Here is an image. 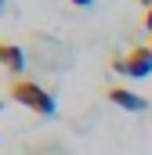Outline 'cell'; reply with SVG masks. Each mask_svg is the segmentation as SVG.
Masks as SVG:
<instances>
[{
	"instance_id": "cell-10",
	"label": "cell",
	"mask_w": 152,
	"mask_h": 155,
	"mask_svg": "<svg viewBox=\"0 0 152 155\" xmlns=\"http://www.w3.org/2000/svg\"><path fill=\"white\" fill-rule=\"evenodd\" d=\"M0 108H4V101H0Z\"/></svg>"
},
{
	"instance_id": "cell-5",
	"label": "cell",
	"mask_w": 152,
	"mask_h": 155,
	"mask_svg": "<svg viewBox=\"0 0 152 155\" xmlns=\"http://www.w3.org/2000/svg\"><path fill=\"white\" fill-rule=\"evenodd\" d=\"M145 29H149V33H152V7H149V11H145Z\"/></svg>"
},
{
	"instance_id": "cell-3",
	"label": "cell",
	"mask_w": 152,
	"mask_h": 155,
	"mask_svg": "<svg viewBox=\"0 0 152 155\" xmlns=\"http://www.w3.org/2000/svg\"><path fill=\"white\" fill-rule=\"evenodd\" d=\"M0 69L11 72L15 79H22L18 72H26V51L18 43H11V40H0Z\"/></svg>"
},
{
	"instance_id": "cell-6",
	"label": "cell",
	"mask_w": 152,
	"mask_h": 155,
	"mask_svg": "<svg viewBox=\"0 0 152 155\" xmlns=\"http://www.w3.org/2000/svg\"><path fill=\"white\" fill-rule=\"evenodd\" d=\"M69 4H76V7H91L94 0H69Z\"/></svg>"
},
{
	"instance_id": "cell-1",
	"label": "cell",
	"mask_w": 152,
	"mask_h": 155,
	"mask_svg": "<svg viewBox=\"0 0 152 155\" xmlns=\"http://www.w3.org/2000/svg\"><path fill=\"white\" fill-rule=\"evenodd\" d=\"M7 97L11 101H18V105H26L29 112H36V116H54V97H51V90H43L36 79H11L7 83Z\"/></svg>"
},
{
	"instance_id": "cell-8",
	"label": "cell",
	"mask_w": 152,
	"mask_h": 155,
	"mask_svg": "<svg viewBox=\"0 0 152 155\" xmlns=\"http://www.w3.org/2000/svg\"><path fill=\"white\" fill-rule=\"evenodd\" d=\"M4 7H7V0H0V11H4Z\"/></svg>"
},
{
	"instance_id": "cell-9",
	"label": "cell",
	"mask_w": 152,
	"mask_h": 155,
	"mask_svg": "<svg viewBox=\"0 0 152 155\" xmlns=\"http://www.w3.org/2000/svg\"><path fill=\"white\" fill-rule=\"evenodd\" d=\"M149 47H152V36H149Z\"/></svg>"
},
{
	"instance_id": "cell-7",
	"label": "cell",
	"mask_w": 152,
	"mask_h": 155,
	"mask_svg": "<svg viewBox=\"0 0 152 155\" xmlns=\"http://www.w3.org/2000/svg\"><path fill=\"white\" fill-rule=\"evenodd\" d=\"M138 4H141V7H145V11H149V7H152V0H138Z\"/></svg>"
},
{
	"instance_id": "cell-2",
	"label": "cell",
	"mask_w": 152,
	"mask_h": 155,
	"mask_svg": "<svg viewBox=\"0 0 152 155\" xmlns=\"http://www.w3.org/2000/svg\"><path fill=\"white\" fill-rule=\"evenodd\" d=\"M116 72L119 76H130V79H149L152 76V47H145V43H134L123 58H116L112 61Z\"/></svg>"
},
{
	"instance_id": "cell-4",
	"label": "cell",
	"mask_w": 152,
	"mask_h": 155,
	"mask_svg": "<svg viewBox=\"0 0 152 155\" xmlns=\"http://www.w3.org/2000/svg\"><path fill=\"white\" fill-rule=\"evenodd\" d=\"M105 97L112 101L116 108H123V112H145V108H149V101H145L141 94L127 90V87H109V90H105Z\"/></svg>"
}]
</instances>
